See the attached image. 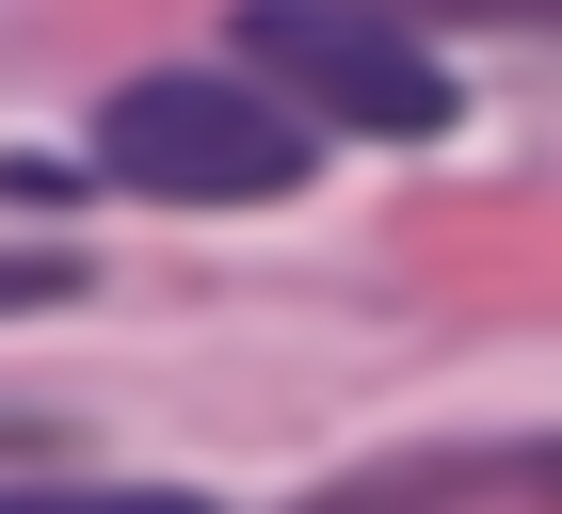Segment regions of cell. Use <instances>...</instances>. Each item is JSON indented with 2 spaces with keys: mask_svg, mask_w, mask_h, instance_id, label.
I'll return each instance as SVG.
<instances>
[{
  "mask_svg": "<svg viewBox=\"0 0 562 514\" xmlns=\"http://www.w3.org/2000/svg\"><path fill=\"white\" fill-rule=\"evenodd\" d=\"M0 514H210V499H177V482H48V499H0Z\"/></svg>",
  "mask_w": 562,
  "mask_h": 514,
  "instance_id": "obj_3",
  "label": "cell"
},
{
  "mask_svg": "<svg viewBox=\"0 0 562 514\" xmlns=\"http://www.w3.org/2000/svg\"><path fill=\"white\" fill-rule=\"evenodd\" d=\"M65 290H81V257H65V242H48V257H0V305H65Z\"/></svg>",
  "mask_w": 562,
  "mask_h": 514,
  "instance_id": "obj_5",
  "label": "cell"
},
{
  "mask_svg": "<svg viewBox=\"0 0 562 514\" xmlns=\"http://www.w3.org/2000/svg\"><path fill=\"white\" fill-rule=\"evenodd\" d=\"M402 33H467V16H562V0H386Z\"/></svg>",
  "mask_w": 562,
  "mask_h": 514,
  "instance_id": "obj_4",
  "label": "cell"
},
{
  "mask_svg": "<svg viewBox=\"0 0 562 514\" xmlns=\"http://www.w3.org/2000/svg\"><path fill=\"white\" fill-rule=\"evenodd\" d=\"M305 145L322 128L241 65H161V81H130L97 113V161L130 193H161V210H273V193H305Z\"/></svg>",
  "mask_w": 562,
  "mask_h": 514,
  "instance_id": "obj_1",
  "label": "cell"
},
{
  "mask_svg": "<svg viewBox=\"0 0 562 514\" xmlns=\"http://www.w3.org/2000/svg\"><path fill=\"white\" fill-rule=\"evenodd\" d=\"M225 33H241V81H273L305 128H353V145H434L467 113L450 65L402 33L386 0H241Z\"/></svg>",
  "mask_w": 562,
  "mask_h": 514,
  "instance_id": "obj_2",
  "label": "cell"
}]
</instances>
